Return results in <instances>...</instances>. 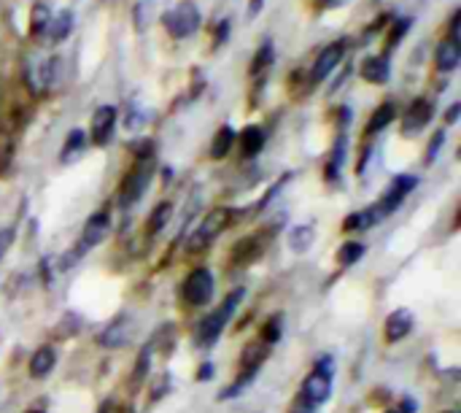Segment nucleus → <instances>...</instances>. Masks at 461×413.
I'll use <instances>...</instances> for the list:
<instances>
[{
  "instance_id": "nucleus-38",
  "label": "nucleus",
  "mask_w": 461,
  "mask_h": 413,
  "mask_svg": "<svg viewBox=\"0 0 461 413\" xmlns=\"http://www.w3.org/2000/svg\"><path fill=\"white\" fill-rule=\"evenodd\" d=\"M211 373H214V370H211V365H205V367H200V373H197V376H200V379H211Z\"/></svg>"
},
{
  "instance_id": "nucleus-22",
  "label": "nucleus",
  "mask_w": 461,
  "mask_h": 413,
  "mask_svg": "<svg viewBox=\"0 0 461 413\" xmlns=\"http://www.w3.org/2000/svg\"><path fill=\"white\" fill-rule=\"evenodd\" d=\"M394 114H397V111H394V103H391V100H386V103H383V105H380V108H378V111L369 117V122H367V132H369V135L389 128V125L394 122Z\"/></svg>"
},
{
  "instance_id": "nucleus-18",
  "label": "nucleus",
  "mask_w": 461,
  "mask_h": 413,
  "mask_svg": "<svg viewBox=\"0 0 461 413\" xmlns=\"http://www.w3.org/2000/svg\"><path fill=\"white\" fill-rule=\"evenodd\" d=\"M84 149H87V135H84L81 130H73V132H68V138H65L60 159L65 165H70V162H76V159L84 154Z\"/></svg>"
},
{
  "instance_id": "nucleus-26",
  "label": "nucleus",
  "mask_w": 461,
  "mask_h": 413,
  "mask_svg": "<svg viewBox=\"0 0 461 413\" xmlns=\"http://www.w3.org/2000/svg\"><path fill=\"white\" fill-rule=\"evenodd\" d=\"M372 224H375V219H372L369 208H365V211H356V214L345 216L342 230H345V232H359V230H367V227H372Z\"/></svg>"
},
{
  "instance_id": "nucleus-10",
  "label": "nucleus",
  "mask_w": 461,
  "mask_h": 413,
  "mask_svg": "<svg viewBox=\"0 0 461 413\" xmlns=\"http://www.w3.org/2000/svg\"><path fill=\"white\" fill-rule=\"evenodd\" d=\"M111 232V219L108 214H94L90 222L84 224V232H81V243H79V252L84 254L87 249H94L100 246Z\"/></svg>"
},
{
  "instance_id": "nucleus-34",
  "label": "nucleus",
  "mask_w": 461,
  "mask_h": 413,
  "mask_svg": "<svg viewBox=\"0 0 461 413\" xmlns=\"http://www.w3.org/2000/svg\"><path fill=\"white\" fill-rule=\"evenodd\" d=\"M291 413H316V405H313V403H307L305 397L300 394V397L294 400V405H291Z\"/></svg>"
},
{
  "instance_id": "nucleus-12",
  "label": "nucleus",
  "mask_w": 461,
  "mask_h": 413,
  "mask_svg": "<svg viewBox=\"0 0 461 413\" xmlns=\"http://www.w3.org/2000/svg\"><path fill=\"white\" fill-rule=\"evenodd\" d=\"M410 330H413V314H410L407 308H397V311H391L389 319H386V327H383V332H386V341H389V343H397V341H402Z\"/></svg>"
},
{
  "instance_id": "nucleus-1",
  "label": "nucleus",
  "mask_w": 461,
  "mask_h": 413,
  "mask_svg": "<svg viewBox=\"0 0 461 413\" xmlns=\"http://www.w3.org/2000/svg\"><path fill=\"white\" fill-rule=\"evenodd\" d=\"M243 294H246V289H235V292H229V294L224 297V303L216 308L214 314H208V316L203 319V324L197 327V343H200V346H214L216 341H218L221 330L227 327V321L232 319L235 308L240 305Z\"/></svg>"
},
{
  "instance_id": "nucleus-2",
  "label": "nucleus",
  "mask_w": 461,
  "mask_h": 413,
  "mask_svg": "<svg viewBox=\"0 0 461 413\" xmlns=\"http://www.w3.org/2000/svg\"><path fill=\"white\" fill-rule=\"evenodd\" d=\"M332 379H335V359L332 356H321L313 367V373H307L303 381V397L313 405H321L329 394H332Z\"/></svg>"
},
{
  "instance_id": "nucleus-6",
  "label": "nucleus",
  "mask_w": 461,
  "mask_h": 413,
  "mask_svg": "<svg viewBox=\"0 0 461 413\" xmlns=\"http://www.w3.org/2000/svg\"><path fill=\"white\" fill-rule=\"evenodd\" d=\"M149 181H152V162L149 159H138V165L124 176L122 187H119V205L122 208L135 205L143 197Z\"/></svg>"
},
{
  "instance_id": "nucleus-37",
  "label": "nucleus",
  "mask_w": 461,
  "mask_h": 413,
  "mask_svg": "<svg viewBox=\"0 0 461 413\" xmlns=\"http://www.w3.org/2000/svg\"><path fill=\"white\" fill-rule=\"evenodd\" d=\"M397 413H416V403L404 397V400H402V408H400V411H397Z\"/></svg>"
},
{
  "instance_id": "nucleus-29",
  "label": "nucleus",
  "mask_w": 461,
  "mask_h": 413,
  "mask_svg": "<svg viewBox=\"0 0 461 413\" xmlns=\"http://www.w3.org/2000/svg\"><path fill=\"white\" fill-rule=\"evenodd\" d=\"M49 19H52V11L46 8V6H35L32 8V19H30V32L35 35V38H41L43 35V30H46V25H49Z\"/></svg>"
},
{
  "instance_id": "nucleus-25",
  "label": "nucleus",
  "mask_w": 461,
  "mask_h": 413,
  "mask_svg": "<svg viewBox=\"0 0 461 413\" xmlns=\"http://www.w3.org/2000/svg\"><path fill=\"white\" fill-rule=\"evenodd\" d=\"M365 254V243H359V241H348V243H342L338 252V262L342 268H348V265H354V262H359Z\"/></svg>"
},
{
  "instance_id": "nucleus-32",
  "label": "nucleus",
  "mask_w": 461,
  "mask_h": 413,
  "mask_svg": "<svg viewBox=\"0 0 461 413\" xmlns=\"http://www.w3.org/2000/svg\"><path fill=\"white\" fill-rule=\"evenodd\" d=\"M149 356H152V346H146L143 354H141V365L135 367V381H141V379L146 376V370H149Z\"/></svg>"
},
{
  "instance_id": "nucleus-9",
  "label": "nucleus",
  "mask_w": 461,
  "mask_h": 413,
  "mask_svg": "<svg viewBox=\"0 0 461 413\" xmlns=\"http://www.w3.org/2000/svg\"><path fill=\"white\" fill-rule=\"evenodd\" d=\"M116 130V108L114 105H100L92 114V122H90V135H92L94 146H105L111 141Z\"/></svg>"
},
{
  "instance_id": "nucleus-27",
  "label": "nucleus",
  "mask_w": 461,
  "mask_h": 413,
  "mask_svg": "<svg viewBox=\"0 0 461 413\" xmlns=\"http://www.w3.org/2000/svg\"><path fill=\"white\" fill-rule=\"evenodd\" d=\"M342 159H345V135H340L338 143H335V152L327 162V179H340V168H342Z\"/></svg>"
},
{
  "instance_id": "nucleus-17",
  "label": "nucleus",
  "mask_w": 461,
  "mask_h": 413,
  "mask_svg": "<svg viewBox=\"0 0 461 413\" xmlns=\"http://www.w3.org/2000/svg\"><path fill=\"white\" fill-rule=\"evenodd\" d=\"M130 341V321L127 319H116L103 335H100V343L105 349H116V346H124Z\"/></svg>"
},
{
  "instance_id": "nucleus-28",
  "label": "nucleus",
  "mask_w": 461,
  "mask_h": 413,
  "mask_svg": "<svg viewBox=\"0 0 461 413\" xmlns=\"http://www.w3.org/2000/svg\"><path fill=\"white\" fill-rule=\"evenodd\" d=\"M273 65V43L267 41V43H262L259 46V52L254 54V63H251V76H259L265 68H270Z\"/></svg>"
},
{
  "instance_id": "nucleus-20",
  "label": "nucleus",
  "mask_w": 461,
  "mask_h": 413,
  "mask_svg": "<svg viewBox=\"0 0 461 413\" xmlns=\"http://www.w3.org/2000/svg\"><path fill=\"white\" fill-rule=\"evenodd\" d=\"M240 149L243 157H256L265 149V130L262 128H246L240 132Z\"/></svg>"
},
{
  "instance_id": "nucleus-3",
  "label": "nucleus",
  "mask_w": 461,
  "mask_h": 413,
  "mask_svg": "<svg viewBox=\"0 0 461 413\" xmlns=\"http://www.w3.org/2000/svg\"><path fill=\"white\" fill-rule=\"evenodd\" d=\"M229 219H232V211H229V208H214L203 222L194 227V232L189 235L186 252L197 254L200 249H208L216 238H218V232H224V227L229 224Z\"/></svg>"
},
{
  "instance_id": "nucleus-30",
  "label": "nucleus",
  "mask_w": 461,
  "mask_h": 413,
  "mask_svg": "<svg viewBox=\"0 0 461 413\" xmlns=\"http://www.w3.org/2000/svg\"><path fill=\"white\" fill-rule=\"evenodd\" d=\"M278 338H280V316H273L265 324L262 343H265V346H273V343H278Z\"/></svg>"
},
{
  "instance_id": "nucleus-35",
  "label": "nucleus",
  "mask_w": 461,
  "mask_h": 413,
  "mask_svg": "<svg viewBox=\"0 0 461 413\" xmlns=\"http://www.w3.org/2000/svg\"><path fill=\"white\" fill-rule=\"evenodd\" d=\"M459 114H461V103H453V105L448 108V114H445V122H448V125H453V122L459 119Z\"/></svg>"
},
{
  "instance_id": "nucleus-23",
  "label": "nucleus",
  "mask_w": 461,
  "mask_h": 413,
  "mask_svg": "<svg viewBox=\"0 0 461 413\" xmlns=\"http://www.w3.org/2000/svg\"><path fill=\"white\" fill-rule=\"evenodd\" d=\"M232 146H235V130L229 128V125H224V128L216 132L214 143H211V157L214 159L227 157Z\"/></svg>"
},
{
  "instance_id": "nucleus-13",
  "label": "nucleus",
  "mask_w": 461,
  "mask_h": 413,
  "mask_svg": "<svg viewBox=\"0 0 461 413\" xmlns=\"http://www.w3.org/2000/svg\"><path fill=\"white\" fill-rule=\"evenodd\" d=\"M459 60H461L459 41H453V38H445V41H440V46H437V52H434V63H437V70H442V73H451V70H456Z\"/></svg>"
},
{
  "instance_id": "nucleus-24",
  "label": "nucleus",
  "mask_w": 461,
  "mask_h": 413,
  "mask_svg": "<svg viewBox=\"0 0 461 413\" xmlns=\"http://www.w3.org/2000/svg\"><path fill=\"white\" fill-rule=\"evenodd\" d=\"M170 214H173V205H170V203H159V205H156V208L152 211V216H149V224H146L149 235L159 232L165 224L170 222Z\"/></svg>"
},
{
  "instance_id": "nucleus-7",
  "label": "nucleus",
  "mask_w": 461,
  "mask_h": 413,
  "mask_svg": "<svg viewBox=\"0 0 461 413\" xmlns=\"http://www.w3.org/2000/svg\"><path fill=\"white\" fill-rule=\"evenodd\" d=\"M181 294L189 305H205L211 297H214V276L211 270L200 268V270H192L186 276L184 286H181Z\"/></svg>"
},
{
  "instance_id": "nucleus-14",
  "label": "nucleus",
  "mask_w": 461,
  "mask_h": 413,
  "mask_svg": "<svg viewBox=\"0 0 461 413\" xmlns=\"http://www.w3.org/2000/svg\"><path fill=\"white\" fill-rule=\"evenodd\" d=\"M362 79L365 81H369V84H386L389 81V76H391V65H389V60L383 57V54H372V57H367L365 63H362Z\"/></svg>"
},
{
  "instance_id": "nucleus-16",
  "label": "nucleus",
  "mask_w": 461,
  "mask_h": 413,
  "mask_svg": "<svg viewBox=\"0 0 461 413\" xmlns=\"http://www.w3.org/2000/svg\"><path fill=\"white\" fill-rule=\"evenodd\" d=\"M54 362H57L54 349H52V346H41V349L30 356V376L32 379H43V376H49L52 367H54Z\"/></svg>"
},
{
  "instance_id": "nucleus-5",
  "label": "nucleus",
  "mask_w": 461,
  "mask_h": 413,
  "mask_svg": "<svg viewBox=\"0 0 461 413\" xmlns=\"http://www.w3.org/2000/svg\"><path fill=\"white\" fill-rule=\"evenodd\" d=\"M162 25L173 38H189L192 32H197L200 28V8L194 3H178L176 8L162 14Z\"/></svg>"
},
{
  "instance_id": "nucleus-19",
  "label": "nucleus",
  "mask_w": 461,
  "mask_h": 413,
  "mask_svg": "<svg viewBox=\"0 0 461 413\" xmlns=\"http://www.w3.org/2000/svg\"><path fill=\"white\" fill-rule=\"evenodd\" d=\"M267 351H270V346H265V343H251V346L243 351V356H240L243 373H248V376H256V370H259V367H262V362L267 359Z\"/></svg>"
},
{
  "instance_id": "nucleus-4",
  "label": "nucleus",
  "mask_w": 461,
  "mask_h": 413,
  "mask_svg": "<svg viewBox=\"0 0 461 413\" xmlns=\"http://www.w3.org/2000/svg\"><path fill=\"white\" fill-rule=\"evenodd\" d=\"M418 187V179L416 176H407V173H402V176H397L394 181H391V187H389V192L380 197V203L378 205H369V214H372V219H375V224L383 222L386 216H391L397 208L402 205V200L410 194V192Z\"/></svg>"
},
{
  "instance_id": "nucleus-15",
  "label": "nucleus",
  "mask_w": 461,
  "mask_h": 413,
  "mask_svg": "<svg viewBox=\"0 0 461 413\" xmlns=\"http://www.w3.org/2000/svg\"><path fill=\"white\" fill-rule=\"evenodd\" d=\"M70 30H73V14L70 11H60L57 17L49 19V25H46V30H43L41 38H46L52 43H60V41H65L70 35Z\"/></svg>"
},
{
  "instance_id": "nucleus-33",
  "label": "nucleus",
  "mask_w": 461,
  "mask_h": 413,
  "mask_svg": "<svg viewBox=\"0 0 461 413\" xmlns=\"http://www.w3.org/2000/svg\"><path fill=\"white\" fill-rule=\"evenodd\" d=\"M442 143H445V132L440 130V132H434V138H431V143H429V154H427V159H429V162L437 157V152L442 149Z\"/></svg>"
},
{
  "instance_id": "nucleus-40",
  "label": "nucleus",
  "mask_w": 461,
  "mask_h": 413,
  "mask_svg": "<svg viewBox=\"0 0 461 413\" xmlns=\"http://www.w3.org/2000/svg\"><path fill=\"white\" fill-rule=\"evenodd\" d=\"M28 413H43V411H28Z\"/></svg>"
},
{
  "instance_id": "nucleus-21",
  "label": "nucleus",
  "mask_w": 461,
  "mask_h": 413,
  "mask_svg": "<svg viewBox=\"0 0 461 413\" xmlns=\"http://www.w3.org/2000/svg\"><path fill=\"white\" fill-rule=\"evenodd\" d=\"M310 243H313V227L310 224H300V227H294L289 232V249L294 254H305L310 249Z\"/></svg>"
},
{
  "instance_id": "nucleus-36",
  "label": "nucleus",
  "mask_w": 461,
  "mask_h": 413,
  "mask_svg": "<svg viewBox=\"0 0 461 413\" xmlns=\"http://www.w3.org/2000/svg\"><path fill=\"white\" fill-rule=\"evenodd\" d=\"M14 241V232L11 230H3V235H0V256H3V252H6V246Z\"/></svg>"
},
{
  "instance_id": "nucleus-39",
  "label": "nucleus",
  "mask_w": 461,
  "mask_h": 413,
  "mask_svg": "<svg viewBox=\"0 0 461 413\" xmlns=\"http://www.w3.org/2000/svg\"><path fill=\"white\" fill-rule=\"evenodd\" d=\"M342 3H345V0H321V6H329V8H338Z\"/></svg>"
},
{
  "instance_id": "nucleus-31",
  "label": "nucleus",
  "mask_w": 461,
  "mask_h": 413,
  "mask_svg": "<svg viewBox=\"0 0 461 413\" xmlns=\"http://www.w3.org/2000/svg\"><path fill=\"white\" fill-rule=\"evenodd\" d=\"M135 154H138V159H149L154 154V149H152V141H135L132 146H130Z\"/></svg>"
},
{
  "instance_id": "nucleus-8",
  "label": "nucleus",
  "mask_w": 461,
  "mask_h": 413,
  "mask_svg": "<svg viewBox=\"0 0 461 413\" xmlns=\"http://www.w3.org/2000/svg\"><path fill=\"white\" fill-rule=\"evenodd\" d=\"M431 117H434V105H431L427 97L413 100L410 108H407L404 117H402V132H404V135H416V132H421V130L431 122Z\"/></svg>"
},
{
  "instance_id": "nucleus-11",
  "label": "nucleus",
  "mask_w": 461,
  "mask_h": 413,
  "mask_svg": "<svg viewBox=\"0 0 461 413\" xmlns=\"http://www.w3.org/2000/svg\"><path fill=\"white\" fill-rule=\"evenodd\" d=\"M342 41H335V43H329L321 54H318V60H316V65H313V84H318V81H324L335 68L340 65V60H342Z\"/></svg>"
},
{
  "instance_id": "nucleus-41",
  "label": "nucleus",
  "mask_w": 461,
  "mask_h": 413,
  "mask_svg": "<svg viewBox=\"0 0 461 413\" xmlns=\"http://www.w3.org/2000/svg\"><path fill=\"white\" fill-rule=\"evenodd\" d=\"M389 413H397V411H389Z\"/></svg>"
}]
</instances>
